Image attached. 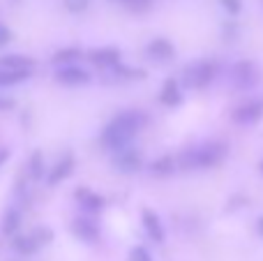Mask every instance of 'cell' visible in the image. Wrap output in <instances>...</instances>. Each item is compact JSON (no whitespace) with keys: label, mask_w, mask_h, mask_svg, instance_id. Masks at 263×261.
<instances>
[{"label":"cell","mask_w":263,"mask_h":261,"mask_svg":"<svg viewBox=\"0 0 263 261\" xmlns=\"http://www.w3.org/2000/svg\"><path fill=\"white\" fill-rule=\"evenodd\" d=\"M14 245H16L18 252L30 254V252H35V250L40 248L42 240L37 238V236H23V238H16V240H14Z\"/></svg>","instance_id":"e0dca14e"},{"label":"cell","mask_w":263,"mask_h":261,"mask_svg":"<svg viewBox=\"0 0 263 261\" xmlns=\"http://www.w3.org/2000/svg\"><path fill=\"white\" fill-rule=\"evenodd\" d=\"M129 261H153V257H150V252L145 248H132Z\"/></svg>","instance_id":"cb8c5ba5"},{"label":"cell","mask_w":263,"mask_h":261,"mask_svg":"<svg viewBox=\"0 0 263 261\" xmlns=\"http://www.w3.org/2000/svg\"><path fill=\"white\" fill-rule=\"evenodd\" d=\"M18 220H21V213L12 208V211L5 215V225H3V231H5V234H14V229L18 227Z\"/></svg>","instance_id":"ffe728a7"},{"label":"cell","mask_w":263,"mask_h":261,"mask_svg":"<svg viewBox=\"0 0 263 261\" xmlns=\"http://www.w3.org/2000/svg\"><path fill=\"white\" fill-rule=\"evenodd\" d=\"M88 5H90V0H65V7H67L69 12H74V14L88 9Z\"/></svg>","instance_id":"603a6c76"},{"label":"cell","mask_w":263,"mask_h":261,"mask_svg":"<svg viewBox=\"0 0 263 261\" xmlns=\"http://www.w3.org/2000/svg\"><path fill=\"white\" fill-rule=\"evenodd\" d=\"M159 102L166 106H178L182 102V92H180V83L176 79H166L159 90Z\"/></svg>","instance_id":"7c38bea8"},{"label":"cell","mask_w":263,"mask_h":261,"mask_svg":"<svg viewBox=\"0 0 263 261\" xmlns=\"http://www.w3.org/2000/svg\"><path fill=\"white\" fill-rule=\"evenodd\" d=\"M42 169H44V162H42V153H35V155L28 160L26 171H28V176L35 180V178H40V176H42Z\"/></svg>","instance_id":"ac0fdd59"},{"label":"cell","mask_w":263,"mask_h":261,"mask_svg":"<svg viewBox=\"0 0 263 261\" xmlns=\"http://www.w3.org/2000/svg\"><path fill=\"white\" fill-rule=\"evenodd\" d=\"M178 160H173V157H159V160L153 162V174L155 176H168L173 169H176Z\"/></svg>","instance_id":"2e32d148"},{"label":"cell","mask_w":263,"mask_h":261,"mask_svg":"<svg viewBox=\"0 0 263 261\" xmlns=\"http://www.w3.org/2000/svg\"><path fill=\"white\" fill-rule=\"evenodd\" d=\"M261 174H263V162H261Z\"/></svg>","instance_id":"f546056e"},{"label":"cell","mask_w":263,"mask_h":261,"mask_svg":"<svg viewBox=\"0 0 263 261\" xmlns=\"http://www.w3.org/2000/svg\"><path fill=\"white\" fill-rule=\"evenodd\" d=\"M233 123L238 125H245V127H250V125H256L259 120L263 118V100H247L242 102L240 106H236L233 109Z\"/></svg>","instance_id":"5b68a950"},{"label":"cell","mask_w":263,"mask_h":261,"mask_svg":"<svg viewBox=\"0 0 263 261\" xmlns=\"http://www.w3.org/2000/svg\"><path fill=\"white\" fill-rule=\"evenodd\" d=\"M9 40H12V32H9V28L7 26H0V46H5Z\"/></svg>","instance_id":"484cf974"},{"label":"cell","mask_w":263,"mask_h":261,"mask_svg":"<svg viewBox=\"0 0 263 261\" xmlns=\"http://www.w3.org/2000/svg\"><path fill=\"white\" fill-rule=\"evenodd\" d=\"M120 5H125V7H129V9H134V12H141V9H148L150 7V3L153 0H118Z\"/></svg>","instance_id":"7402d4cb"},{"label":"cell","mask_w":263,"mask_h":261,"mask_svg":"<svg viewBox=\"0 0 263 261\" xmlns=\"http://www.w3.org/2000/svg\"><path fill=\"white\" fill-rule=\"evenodd\" d=\"M90 63L95 65V67H100V69H104V72H109V69H114L116 65H118V60H120V51L118 49H114V46H100V49H95V51H90Z\"/></svg>","instance_id":"ba28073f"},{"label":"cell","mask_w":263,"mask_h":261,"mask_svg":"<svg viewBox=\"0 0 263 261\" xmlns=\"http://www.w3.org/2000/svg\"><path fill=\"white\" fill-rule=\"evenodd\" d=\"M227 155V148L222 143H201V146H192L178 157V164L182 169H208L222 162Z\"/></svg>","instance_id":"7a4b0ae2"},{"label":"cell","mask_w":263,"mask_h":261,"mask_svg":"<svg viewBox=\"0 0 263 261\" xmlns=\"http://www.w3.org/2000/svg\"><path fill=\"white\" fill-rule=\"evenodd\" d=\"M256 231H259V234L263 236V215L259 217V222H256Z\"/></svg>","instance_id":"83f0119b"},{"label":"cell","mask_w":263,"mask_h":261,"mask_svg":"<svg viewBox=\"0 0 263 261\" xmlns=\"http://www.w3.org/2000/svg\"><path fill=\"white\" fill-rule=\"evenodd\" d=\"M141 227H143V231L148 234L150 240H155V243H162L164 240V227H162V220L157 217V213L150 211V208H145L143 213H141Z\"/></svg>","instance_id":"30bf717a"},{"label":"cell","mask_w":263,"mask_h":261,"mask_svg":"<svg viewBox=\"0 0 263 261\" xmlns=\"http://www.w3.org/2000/svg\"><path fill=\"white\" fill-rule=\"evenodd\" d=\"M5 160H7V151H5V148H3V151H0V164H3Z\"/></svg>","instance_id":"f1b7e54d"},{"label":"cell","mask_w":263,"mask_h":261,"mask_svg":"<svg viewBox=\"0 0 263 261\" xmlns=\"http://www.w3.org/2000/svg\"><path fill=\"white\" fill-rule=\"evenodd\" d=\"M231 83L238 90H250L259 83V69L250 60H240L231 67Z\"/></svg>","instance_id":"277c9868"},{"label":"cell","mask_w":263,"mask_h":261,"mask_svg":"<svg viewBox=\"0 0 263 261\" xmlns=\"http://www.w3.org/2000/svg\"><path fill=\"white\" fill-rule=\"evenodd\" d=\"M9 106H14V102H12V100H7V97H0V111L9 109Z\"/></svg>","instance_id":"4316f807"},{"label":"cell","mask_w":263,"mask_h":261,"mask_svg":"<svg viewBox=\"0 0 263 261\" xmlns=\"http://www.w3.org/2000/svg\"><path fill=\"white\" fill-rule=\"evenodd\" d=\"M143 123H145V118L139 111H123V114H118L104 127V132H102V143H104V148H109V151H114V153L132 148L129 146L132 139H134V134L139 132Z\"/></svg>","instance_id":"6da1fadb"},{"label":"cell","mask_w":263,"mask_h":261,"mask_svg":"<svg viewBox=\"0 0 263 261\" xmlns=\"http://www.w3.org/2000/svg\"><path fill=\"white\" fill-rule=\"evenodd\" d=\"M219 3H222V7L227 9L229 14H238L242 9V3L240 0H219Z\"/></svg>","instance_id":"d4e9b609"},{"label":"cell","mask_w":263,"mask_h":261,"mask_svg":"<svg viewBox=\"0 0 263 261\" xmlns=\"http://www.w3.org/2000/svg\"><path fill=\"white\" fill-rule=\"evenodd\" d=\"M215 77V65L208 60H196L182 69V83L187 88H205Z\"/></svg>","instance_id":"3957f363"},{"label":"cell","mask_w":263,"mask_h":261,"mask_svg":"<svg viewBox=\"0 0 263 261\" xmlns=\"http://www.w3.org/2000/svg\"><path fill=\"white\" fill-rule=\"evenodd\" d=\"M72 229L81 240H90L92 243V240L100 238V227H97L92 220H74Z\"/></svg>","instance_id":"5bb4252c"},{"label":"cell","mask_w":263,"mask_h":261,"mask_svg":"<svg viewBox=\"0 0 263 261\" xmlns=\"http://www.w3.org/2000/svg\"><path fill=\"white\" fill-rule=\"evenodd\" d=\"M0 69H5V72L26 74V77H30L32 69H35V63H32L28 55L9 53V55H3V58H0Z\"/></svg>","instance_id":"52a82bcc"},{"label":"cell","mask_w":263,"mask_h":261,"mask_svg":"<svg viewBox=\"0 0 263 261\" xmlns=\"http://www.w3.org/2000/svg\"><path fill=\"white\" fill-rule=\"evenodd\" d=\"M141 164H143V160L134 148H127V151H120L114 155V166L123 174H134V171L141 169Z\"/></svg>","instance_id":"9c48e42d"},{"label":"cell","mask_w":263,"mask_h":261,"mask_svg":"<svg viewBox=\"0 0 263 261\" xmlns=\"http://www.w3.org/2000/svg\"><path fill=\"white\" fill-rule=\"evenodd\" d=\"M55 79H58L63 86H83V83L90 81V74L88 69H83L81 65H65V67L55 69Z\"/></svg>","instance_id":"8992f818"},{"label":"cell","mask_w":263,"mask_h":261,"mask_svg":"<svg viewBox=\"0 0 263 261\" xmlns=\"http://www.w3.org/2000/svg\"><path fill=\"white\" fill-rule=\"evenodd\" d=\"M72 169H74V157H72V155H63L58 162H55V166H51L49 185H58V183H63V180L67 178L69 174H72Z\"/></svg>","instance_id":"4fadbf2b"},{"label":"cell","mask_w":263,"mask_h":261,"mask_svg":"<svg viewBox=\"0 0 263 261\" xmlns=\"http://www.w3.org/2000/svg\"><path fill=\"white\" fill-rule=\"evenodd\" d=\"M26 74H14V72H5L0 69V86H14V83H21L26 81Z\"/></svg>","instance_id":"44dd1931"},{"label":"cell","mask_w":263,"mask_h":261,"mask_svg":"<svg viewBox=\"0 0 263 261\" xmlns=\"http://www.w3.org/2000/svg\"><path fill=\"white\" fill-rule=\"evenodd\" d=\"M77 201L81 203L83 208H90V211H100V208L104 206V199H102L100 194H95L92 190H86V188L77 190Z\"/></svg>","instance_id":"9a60e30c"},{"label":"cell","mask_w":263,"mask_h":261,"mask_svg":"<svg viewBox=\"0 0 263 261\" xmlns=\"http://www.w3.org/2000/svg\"><path fill=\"white\" fill-rule=\"evenodd\" d=\"M145 53L150 55L153 60H157V63H166V60L173 58V44L168 40H162V37H157V40H153L148 46H145Z\"/></svg>","instance_id":"8fae6325"},{"label":"cell","mask_w":263,"mask_h":261,"mask_svg":"<svg viewBox=\"0 0 263 261\" xmlns=\"http://www.w3.org/2000/svg\"><path fill=\"white\" fill-rule=\"evenodd\" d=\"M79 58V51L77 49H65V51H58L55 53V63H58V67H65V65H74Z\"/></svg>","instance_id":"d6986e66"}]
</instances>
